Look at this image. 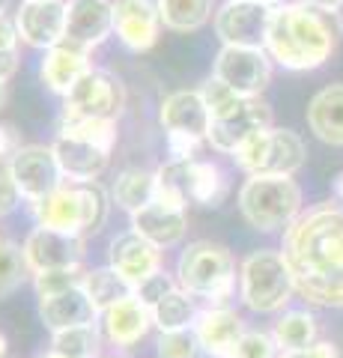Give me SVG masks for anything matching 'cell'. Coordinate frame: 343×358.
I'll return each instance as SVG.
<instances>
[{
  "label": "cell",
  "mask_w": 343,
  "mask_h": 358,
  "mask_svg": "<svg viewBox=\"0 0 343 358\" xmlns=\"http://www.w3.org/2000/svg\"><path fill=\"white\" fill-rule=\"evenodd\" d=\"M295 293L316 308H343V206L319 203L284 233Z\"/></svg>",
  "instance_id": "cell-1"
},
{
  "label": "cell",
  "mask_w": 343,
  "mask_h": 358,
  "mask_svg": "<svg viewBox=\"0 0 343 358\" xmlns=\"http://www.w3.org/2000/svg\"><path fill=\"white\" fill-rule=\"evenodd\" d=\"M343 33L337 13H319L305 3L275 6L265 36V54L290 72H314L335 54Z\"/></svg>",
  "instance_id": "cell-2"
},
{
  "label": "cell",
  "mask_w": 343,
  "mask_h": 358,
  "mask_svg": "<svg viewBox=\"0 0 343 358\" xmlns=\"http://www.w3.org/2000/svg\"><path fill=\"white\" fill-rule=\"evenodd\" d=\"M30 212L36 218V227L60 230L69 236H87V233H98L108 221L110 197L98 182H63L57 192L30 203Z\"/></svg>",
  "instance_id": "cell-3"
},
{
  "label": "cell",
  "mask_w": 343,
  "mask_h": 358,
  "mask_svg": "<svg viewBox=\"0 0 343 358\" xmlns=\"http://www.w3.org/2000/svg\"><path fill=\"white\" fill-rule=\"evenodd\" d=\"M176 284L191 299L224 305L236 289V260L227 245L212 239L188 242L176 260Z\"/></svg>",
  "instance_id": "cell-4"
},
{
  "label": "cell",
  "mask_w": 343,
  "mask_h": 358,
  "mask_svg": "<svg viewBox=\"0 0 343 358\" xmlns=\"http://www.w3.org/2000/svg\"><path fill=\"white\" fill-rule=\"evenodd\" d=\"M239 212L260 233H286L302 215V188L293 176H248L239 188Z\"/></svg>",
  "instance_id": "cell-5"
},
{
  "label": "cell",
  "mask_w": 343,
  "mask_h": 358,
  "mask_svg": "<svg viewBox=\"0 0 343 358\" xmlns=\"http://www.w3.org/2000/svg\"><path fill=\"white\" fill-rule=\"evenodd\" d=\"M230 182L215 162H168L156 171V200L185 209L188 203H200L215 209L224 203Z\"/></svg>",
  "instance_id": "cell-6"
},
{
  "label": "cell",
  "mask_w": 343,
  "mask_h": 358,
  "mask_svg": "<svg viewBox=\"0 0 343 358\" xmlns=\"http://www.w3.org/2000/svg\"><path fill=\"white\" fill-rule=\"evenodd\" d=\"M295 284L281 251H251L239 266V299L254 313H278L293 299Z\"/></svg>",
  "instance_id": "cell-7"
},
{
  "label": "cell",
  "mask_w": 343,
  "mask_h": 358,
  "mask_svg": "<svg viewBox=\"0 0 343 358\" xmlns=\"http://www.w3.org/2000/svg\"><path fill=\"white\" fill-rule=\"evenodd\" d=\"M248 176H295L307 162V147L293 129H263L233 152Z\"/></svg>",
  "instance_id": "cell-8"
},
{
  "label": "cell",
  "mask_w": 343,
  "mask_h": 358,
  "mask_svg": "<svg viewBox=\"0 0 343 358\" xmlns=\"http://www.w3.org/2000/svg\"><path fill=\"white\" fill-rule=\"evenodd\" d=\"M126 105V87L117 75L90 69L66 96L63 120H117Z\"/></svg>",
  "instance_id": "cell-9"
},
{
  "label": "cell",
  "mask_w": 343,
  "mask_h": 358,
  "mask_svg": "<svg viewBox=\"0 0 343 358\" xmlns=\"http://www.w3.org/2000/svg\"><path fill=\"white\" fill-rule=\"evenodd\" d=\"M212 78L227 84L242 99H260V93L272 81V57L265 48H233L221 45L215 54Z\"/></svg>",
  "instance_id": "cell-10"
},
{
  "label": "cell",
  "mask_w": 343,
  "mask_h": 358,
  "mask_svg": "<svg viewBox=\"0 0 343 358\" xmlns=\"http://www.w3.org/2000/svg\"><path fill=\"white\" fill-rule=\"evenodd\" d=\"M275 6L263 0H224L215 13V33L221 45L233 48H265Z\"/></svg>",
  "instance_id": "cell-11"
},
{
  "label": "cell",
  "mask_w": 343,
  "mask_h": 358,
  "mask_svg": "<svg viewBox=\"0 0 343 358\" xmlns=\"http://www.w3.org/2000/svg\"><path fill=\"white\" fill-rule=\"evenodd\" d=\"M9 173H13V182L18 188L21 200H27V203L48 197L66 182L57 164V155H54V147H45V143H24L9 159Z\"/></svg>",
  "instance_id": "cell-12"
},
{
  "label": "cell",
  "mask_w": 343,
  "mask_h": 358,
  "mask_svg": "<svg viewBox=\"0 0 343 358\" xmlns=\"http://www.w3.org/2000/svg\"><path fill=\"white\" fill-rule=\"evenodd\" d=\"M272 126V108L263 99H242L236 108H230L227 114H221L212 120L206 134V143L215 152L233 155L248 138H254L257 131Z\"/></svg>",
  "instance_id": "cell-13"
},
{
  "label": "cell",
  "mask_w": 343,
  "mask_h": 358,
  "mask_svg": "<svg viewBox=\"0 0 343 358\" xmlns=\"http://www.w3.org/2000/svg\"><path fill=\"white\" fill-rule=\"evenodd\" d=\"M13 24L24 45L51 51L66 39V3L63 0H21Z\"/></svg>",
  "instance_id": "cell-14"
},
{
  "label": "cell",
  "mask_w": 343,
  "mask_h": 358,
  "mask_svg": "<svg viewBox=\"0 0 343 358\" xmlns=\"http://www.w3.org/2000/svg\"><path fill=\"white\" fill-rule=\"evenodd\" d=\"M24 260L30 275L39 272H54V268H72L81 266L84 260V236H69L60 230H48V227H33L24 242Z\"/></svg>",
  "instance_id": "cell-15"
},
{
  "label": "cell",
  "mask_w": 343,
  "mask_h": 358,
  "mask_svg": "<svg viewBox=\"0 0 343 358\" xmlns=\"http://www.w3.org/2000/svg\"><path fill=\"white\" fill-rule=\"evenodd\" d=\"M114 33V0H69L66 3V45L90 54Z\"/></svg>",
  "instance_id": "cell-16"
},
{
  "label": "cell",
  "mask_w": 343,
  "mask_h": 358,
  "mask_svg": "<svg viewBox=\"0 0 343 358\" xmlns=\"http://www.w3.org/2000/svg\"><path fill=\"white\" fill-rule=\"evenodd\" d=\"M108 266L114 268L119 278H126V281L131 284V289H135V287H140L143 281H147V278L161 272L164 254L152 242L138 236L135 230H129V233H119V236L110 239Z\"/></svg>",
  "instance_id": "cell-17"
},
{
  "label": "cell",
  "mask_w": 343,
  "mask_h": 358,
  "mask_svg": "<svg viewBox=\"0 0 343 358\" xmlns=\"http://www.w3.org/2000/svg\"><path fill=\"white\" fill-rule=\"evenodd\" d=\"M194 338L200 352L209 358H233L236 346L245 334V322L236 310H230L227 305H209L197 313L194 320Z\"/></svg>",
  "instance_id": "cell-18"
},
{
  "label": "cell",
  "mask_w": 343,
  "mask_h": 358,
  "mask_svg": "<svg viewBox=\"0 0 343 358\" xmlns=\"http://www.w3.org/2000/svg\"><path fill=\"white\" fill-rule=\"evenodd\" d=\"M114 33L129 51H149L161 33L156 0H114Z\"/></svg>",
  "instance_id": "cell-19"
},
{
  "label": "cell",
  "mask_w": 343,
  "mask_h": 358,
  "mask_svg": "<svg viewBox=\"0 0 343 358\" xmlns=\"http://www.w3.org/2000/svg\"><path fill=\"white\" fill-rule=\"evenodd\" d=\"M98 326H102V334L110 346H117V350H131V346H138L149 334L152 310L131 293L123 301L110 305L102 317H98Z\"/></svg>",
  "instance_id": "cell-20"
},
{
  "label": "cell",
  "mask_w": 343,
  "mask_h": 358,
  "mask_svg": "<svg viewBox=\"0 0 343 358\" xmlns=\"http://www.w3.org/2000/svg\"><path fill=\"white\" fill-rule=\"evenodd\" d=\"M51 147H54V155H57L63 179H69L72 185L96 182V179L108 171L110 152L96 147L90 141H81V138H72V134L57 131V138H54Z\"/></svg>",
  "instance_id": "cell-21"
},
{
  "label": "cell",
  "mask_w": 343,
  "mask_h": 358,
  "mask_svg": "<svg viewBox=\"0 0 343 358\" xmlns=\"http://www.w3.org/2000/svg\"><path fill=\"white\" fill-rule=\"evenodd\" d=\"M159 120L164 131H176V134H188V138L206 141L209 126H212V114L203 102L200 90H176V93L164 96Z\"/></svg>",
  "instance_id": "cell-22"
},
{
  "label": "cell",
  "mask_w": 343,
  "mask_h": 358,
  "mask_svg": "<svg viewBox=\"0 0 343 358\" xmlns=\"http://www.w3.org/2000/svg\"><path fill=\"white\" fill-rule=\"evenodd\" d=\"M131 230L164 251V248H170V245L185 239L188 218H185V209L161 203V200H152L149 206H143L131 215Z\"/></svg>",
  "instance_id": "cell-23"
},
{
  "label": "cell",
  "mask_w": 343,
  "mask_h": 358,
  "mask_svg": "<svg viewBox=\"0 0 343 358\" xmlns=\"http://www.w3.org/2000/svg\"><path fill=\"white\" fill-rule=\"evenodd\" d=\"M39 317L45 322V329L54 334V331L78 329V326H93L98 320V310L81 284V287L66 289V293H57L51 299H39Z\"/></svg>",
  "instance_id": "cell-24"
},
{
  "label": "cell",
  "mask_w": 343,
  "mask_h": 358,
  "mask_svg": "<svg viewBox=\"0 0 343 358\" xmlns=\"http://www.w3.org/2000/svg\"><path fill=\"white\" fill-rule=\"evenodd\" d=\"M90 69H93L90 54L78 51V48H72V45L63 42V45H57V48L45 51L42 66H39V75H42V81L48 84L51 93H57V96L66 99L72 93V87L78 84Z\"/></svg>",
  "instance_id": "cell-25"
},
{
  "label": "cell",
  "mask_w": 343,
  "mask_h": 358,
  "mask_svg": "<svg viewBox=\"0 0 343 358\" xmlns=\"http://www.w3.org/2000/svg\"><path fill=\"white\" fill-rule=\"evenodd\" d=\"M307 129L328 147H343V84H328L311 99Z\"/></svg>",
  "instance_id": "cell-26"
},
{
  "label": "cell",
  "mask_w": 343,
  "mask_h": 358,
  "mask_svg": "<svg viewBox=\"0 0 343 358\" xmlns=\"http://www.w3.org/2000/svg\"><path fill=\"white\" fill-rule=\"evenodd\" d=\"M156 200V171H143V167H126L114 182V203L135 215L138 209L149 206Z\"/></svg>",
  "instance_id": "cell-27"
},
{
  "label": "cell",
  "mask_w": 343,
  "mask_h": 358,
  "mask_svg": "<svg viewBox=\"0 0 343 358\" xmlns=\"http://www.w3.org/2000/svg\"><path fill=\"white\" fill-rule=\"evenodd\" d=\"M161 24L173 33H194L212 18V0H156Z\"/></svg>",
  "instance_id": "cell-28"
},
{
  "label": "cell",
  "mask_w": 343,
  "mask_h": 358,
  "mask_svg": "<svg viewBox=\"0 0 343 358\" xmlns=\"http://www.w3.org/2000/svg\"><path fill=\"white\" fill-rule=\"evenodd\" d=\"M281 352H302L316 343V320L311 310H284L272 329Z\"/></svg>",
  "instance_id": "cell-29"
},
{
  "label": "cell",
  "mask_w": 343,
  "mask_h": 358,
  "mask_svg": "<svg viewBox=\"0 0 343 358\" xmlns=\"http://www.w3.org/2000/svg\"><path fill=\"white\" fill-rule=\"evenodd\" d=\"M84 289H87V296H90V301L96 305L98 317H102V313L110 305H117V301H123L126 296L135 293L126 278H119L110 266L93 268V272H84Z\"/></svg>",
  "instance_id": "cell-30"
},
{
  "label": "cell",
  "mask_w": 343,
  "mask_h": 358,
  "mask_svg": "<svg viewBox=\"0 0 343 358\" xmlns=\"http://www.w3.org/2000/svg\"><path fill=\"white\" fill-rule=\"evenodd\" d=\"M197 305L194 299L185 293V289L176 287L173 293H168L156 308H152V326L159 331H182V329H191L194 320H197Z\"/></svg>",
  "instance_id": "cell-31"
},
{
  "label": "cell",
  "mask_w": 343,
  "mask_h": 358,
  "mask_svg": "<svg viewBox=\"0 0 343 358\" xmlns=\"http://www.w3.org/2000/svg\"><path fill=\"white\" fill-rule=\"evenodd\" d=\"M51 350L63 358H102V331L93 326H78L51 334Z\"/></svg>",
  "instance_id": "cell-32"
},
{
  "label": "cell",
  "mask_w": 343,
  "mask_h": 358,
  "mask_svg": "<svg viewBox=\"0 0 343 358\" xmlns=\"http://www.w3.org/2000/svg\"><path fill=\"white\" fill-rule=\"evenodd\" d=\"M30 268L24 260V248L13 239L0 236V299H9L15 289H21Z\"/></svg>",
  "instance_id": "cell-33"
},
{
  "label": "cell",
  "mask_w": 343,
  "mask_h": 358,
  "mask_svg": "<svg viewBox=\"0 0 343 358\" xmlns=\"http://www.w3.org/2000/svg\"><path fill=\"white\" fill-rule=\"evenodd\" d=\"M60 134L90 141L110 152L117 143V120H63L60 117Z\"/></svg>",
  "instance_id": "cell-34"
},
{
  "label": "cell",
  "mask_w": 343,
  "mask_h": 358,
  "mask_svg": "<svg viewBox=\"0 0 343 358\" xmlns=\"http://www.w3.org/2000/svg\"><path fill=\"white\" fill-rule=\"evenodd\" d=\"M84 284V268L72 266V268H54V272H39L33 275V289H36L39 299H51L66 289H75Z\"/></svg>",
  "instance_id": "cell-35"
},
{
  "label": "cell",
  "mask_w": 343,
  "mask_h": 358,
  "mask_svg": "<svg viewBox=\"0 0 343 358\" xmlns=\"http://www.w3.org/2000/svg\"><path fill=\"white\" fill-rule=\"evenodd\" d=\"M156 352H159V358H197L200 346H197L194 329H182V331H159Z\"/></svg>",
  "instance_id": "cell-36"
},
{
  "label": "cell",
  "mask_w": 343,
  "mask_h": 358,
  "mask_svg": "<svg viewBox=\"0 0 343 358\" xmlns=\"http://www.w3.org/2000/svg\"><path fill=\"white\" fill-rule=\"evenodd\" d=\"M18 72V30L13 21L0 18V81Z\"/></svg>",
  "instance_id": "cell-37"
},
{
  "label": "cell",
  "mask_w": 343,
  "mask_h": 358,
  "mask_svg": "<svg viewBox=\"0 0 343 358\" xmlns=\"http://www.w3.org/2000/svg\"><path fill=\"white\" fill-rule=\"evenodd\" d=\"M200 96H203V102L209 108V114H212V120L221 117V114H227L230 108H236L242 102V96H236L233 90H230L227 84H221L218 78H209V81H203Z\"/></svg>",
  "instance_id": "cell-38"
},
{
  "label": "cell",
  "mask_w": 343,
  "mask_h": 358,
  "mask_svg": "<svg viewBox=\"0 0 343 358\" xmlns=\"http://www.w3.org/2000/svg\"><path fill=\"white\" fill-rule=\"evenodd\" d=\"M176 287H180V284H176L173 278H170V275L161 268V272H156L152 278H147V281H143L140 287H135V296H138V299L143 301V305H147V308L152 310V308H156L164 296L173 293Z\"/></svg>",
  "instance_id": "cell-39"
},
{
  "label": "cell",
  "mask_w": 343,
  "mask_h": 358,
  "mask_svg": "<svg viewBox=\"0 0 343 358\" xmlns=\"http://www.w3.org/2000/svg\"><path fill=\"white\" fill-rule=\"evenodd\" d=\"M275 350H278V343H275L272 334L245 331L242 334V341H239V346H236L233 358H275Z\"/></svg>",
  "instance_id": "cell-40"
},
{
  "label": "cell",
  "mask_w": 343,
  "mask_h": 358,
  "mask_svg": "<svg viewBox=\"0 0 343 358\" xmlns=\"http://www.w3.org/2000/svg\"><path fill=\"white\" fill-rule=\"evenodd\" d=\"M200 143L203 141L170 131L168 134V155H170V162H191V159H197V150H200Z\"/></svg>",
  "instance_id": "cell-41"
},
{
  "label": "cell",
  "mask_w": 343,
  "mask_h": 358,
  "mask_svg": "<svg viewBox=\"0 0 343 358\" xmlns=\"http://www.w3.org/2000/svg\"><path fill=\"white\" fill-rule=\"evenodd\" d=\"M18 188L13 182V173H9V162H0V218L9 215L15 206H18Z\"/></svg>",
  "instance_id": "cell-42"
},
{
  "label": "cell",
  "mask_w": 343,
  "mask_h": 358,
  "mask_svg": "<svg viewBox=\"0 0 343 358\" xmlns=\"http://www.w3.org/2000/svg\"><path fill=\"white\" fill-rule=\"evenodd\" d=\"M21 147H24V143H21L18 129L9 126V122H0V162H9Z\"/></svg>",
  "instance_id": "cell-43"
},
{
  "label": "cell",
  "mask_w": 343,
  "mask_h": 358,
  "mask_svg": "<svg viewBox=\"0 0 343 358\" xmlns=\"http://www.w3.org/2000/svg\"><path fill=\"white\" fill-rule=\"evenodd\" d=\"M307 358H340V355H337V346L335 343L319 341L314 346H307Z\"/></svg>",
  "instance_id": "cell-44"
},
{
  "label": "cell",
  "mask_w": 343,
  "mask_h": 358,
  "mask_svg": "<svg viewBox=\"0 0 343 358\" xmlns=\"http://www.w3.org/2000/svg\"><path fill=\"white\" fill-rule=\"evenodd\" d=\"M298 3H305L311 9H319V13H340L343 0H298Z\"/></svg>",
  "instance_id": "cell-45"
},
{
  "label": "cell",
  "mask_w": 343,
  "mask_h": 358,
  "mask_svg": "<svg viewBox=\"0 0 343 358\" xmlns=\"http://www.w3.org/2000/svg\"><path fill=\"white\" fill-rule=\"evenodd\" d=\"M335 194H337L340 206H343V171H340V173H337V179H335Z\"/></svg>",
  "instance_id": "cell-46"
},
{
  "label": "cell",
  "mask_w": 343,
  "mask_h": 358,
  "mask_svg": "<svg viewBox=\"0 0 343 358\" xmlns=\"http://www.w3.org/2000/svg\"><path fill=\"white\" fill-rule=\"evenodd\" d=\"M6 352H9V343H6L3 334H0V358H6Z\"/></svg>",
  "instance_id": "cell-47"
},
{
  "label": "cell",
  "mask_w": 343,
  "mask_h": 358,
  "mask_svg": "<svg viewBox=\"0 0 343 358\" xmlns=\"http://www.w3.org/2000/svg\"><path fill=\"white\" fill-rule=\"evenodd\" d=\"M281 358H307V350H302V352H281Z\"/></svg>",
  "instance_id": "cell-48"
},
{
  "label": "cell",
  "mask_w": 343,
  "mask_h": 358,
  "mask_svg": "<svg viewBox=\"0 0 343 358\" xmlns=\"http://www.w3.org/2000/svg\"><path fill=\"white\" fill-rule=\"evenodd\" d=\"M6 102V81H0V108H3Z\"/></svg>",
  "instance_id": "cell-49"
},
{
  "label": "cell",
  "mask_w": 343,
  "mask_h": 358,
  "mask_svg": "<svg viewBox=\"0 0 343 358\" xmlns=\"http://www.w3.org/2000/svg\"><path fill=\"white\" fill-rule=\"evenodd\" d=\"M263 3H269V6H284V3H293V0H263Z\"/></svg>",
  "instance_id": "cell-50"
},
{
  "label": "cell",
  "mask_w": 343,
  "mask_h": 358,
  "mask_svg": "<svg viewBox=\"0 0 343 358\" xmlns=\"http://www.w3.org/2000/svg\"><path fill=\"white\" fill-rule=\"evenodd\" d=\"M6 9H9V0H0V18L6 15Z\"/></svg>",
  "instance_id": "cell-51"
},
{
  "label": "cell",
  "mask_w": 343,
  "mask_h": 358,
  "mask_svg": "<svg viewBox=\"0 0 343 358\" xmlns=\"http://www.w3.org/2000/svg\"><path fill=\"white\" fill-rule=\"evenodd\" d=\"M39 358H63V355H60V352H54V350H48L45 355H39Z\"/></svg>",
  "instance_id": "cell-52"
},
{
  "label": "cell",
  "mask_w": 343,
  "mask_h": 358,
  "mask_svg": "<svg viewBox=\"0 0 343 358\" xmlns=\"http://www.w3.org/2000/svg\"><path fill=\"white\" fill-rule=\"evenodd\" d=\"M102 358H126V355H102Z\"/></svg>",
  "instance_id": "cell-53"
}]
</instances>
